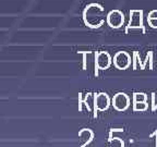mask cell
Here are the masks:
<instances>
[{
  "instance_id": "1",
  "label": "cell",
  "mask_w": 157,
  "mask_h": 147,
  "mask_svg": "<svg viewBox=\"0 0 157 147\" xmlns=\"http://www.w3.org/2000/svg\"><path fill=\"white\" fill-rule=\"evenodd\" d=\"M83 20L85 24L92 28L101 26L105 21V11L104 8L98 3H91L84 9Z\"/></svg>"
},
{
  "instance_id": "2",
  "label": "cell",
  "mask_w": 157,
  "mask_h": 147,
  "mask_svg": "<svg viewBox=\"0 0 157 147\" xmlns=\"http://www.w3.org/2000/svg\"><path fill=\"white\" fill-rule=\"evenodd\" d=\"M113 66L119 70H125L131 66V56L125 51H119L113 56Z\"/></svg>"
},
{
  "instance_id": "3",
  "label": "cell",
  "mask_w": 157,
  "mask_h": 147,
  "mask_svg": "<svg viewBox=\"0 0 157 147\" xmlns=\"http://www.w3.org/2000/svg\"><path fill=\"white\" fill-rule=\"evenodd\" d=\"M117 111H124L130 106V98L124 93H117L113 98V104Z\"/></svg>"
},
{
  "instance_id": "4",
  "label": "cell",
  "mask_w": 157,
  "mask_h": 147,
  "mask_svg": "<svg viewBox=\"0 0 157 147\" xmlns=\"http://www.w3.org/2000/svg\"><path fill=\"white\" fill-rule=\"evenodd\" d=\"M107 24L113 28H119L122 26L123 21H124V15L119 10H113L107 14L106 17Z\"/></svg>"
},
{
  "instance_id": "5",
  "label": "cell",
  "mask_w": 157,
  "mask_h": 147,
  "mask_svg": "<svg viewBox=\"0 0 157 147\" xmlns=\"http://www.w3.org/2000/svg\"><path fill=\"white\" fill-rule=\"evenodd\" d=\"M129 28L143 29V12L141 10H132L130 12V22L128 25V29Z\"/></svg>"
},
{
  "instance_id": "6",
  "label": "cell",
  "mask_w": 157,
  "mask_h": 147,
  "mask_svg": "<svg viewBox=\"0 0 157 147\" xmlns=\"http://www.w3.org/2000/svg\"><path fill=\"white\" fill-rule=\"evenodd\" d=\"M96 60H95V63L97 69L99 70H106L110 66L111 64V57L109 56V54L106 51H99L96 54Z\"/></svg>"
},
{
  "instance_id": "7",
  "label": "cell",
  "mask_w": 157,
  "mask_h": 147,
  "mask_svg": "<svg viewBox=\"0 0 157 147\" xmlns=\"http://www.w3.org/2000/svg\"><path fill=\"white\" fill-rule=\"evenodd\" d=\"M110 106V99L106 93H99L95 95V110L105 111Z\"/></svg>"
},
{
  "instance_id": "8",
  "label": "cell",
  "mask_w": 157,
  "mask_h": 147,
  "mask_svg": "<svg viewBox=\"0 0 157 147\" xmlns=\"http://www.w3.org/2000/svg\"><path fill=\"white\" fill-rule=\"evenodd\" d=\"M108 147H124V142L119 137H111L108 141Z\"/></svg>"
},
{
  "instance_id": "9",
  "label": "cell",
  "mask_w": 157,
  "mask_h": 147,
  "mask_svg": "<svg viewBox=\"0 0 157 147\" xmlns=\"http://www.w3.org/2000/svg\"><path fill=\"white\" fill-rule=\"evenodd\" d=\"M147 20H148V23H150L151 26L157 27V10H153L152 12H150Z\"/></svg>"
},
{
  "instance_id": "10",
  "label": "cell",
  "mask_w": 157,
  "mask_h": 147,
  "mask_svg": "<svg viewBox=\"0 0 157 147\" xmlns=\"http://www.w3.org/2000/svg\"><path fill=\"white\" fill-rule=\"evenodd\" d=\"M148 109V104L147 103H133V110L134 111H146Z\"/></svg>"
},
{
  "instance_id": "11",
  "label": "cell",
  "mask_w": 157,
  "mask_h": 147,
  "mask_svg": "<svg viewBox=\"0 0 157 147\" xmlns=\"http://www.w3.org/2000/svg\"><path fill=\"white\" fill-rule=\"evenodd\" d=\"M133 103H146V95L144 93H134Z\"/></svg>"
}]
</instances>
